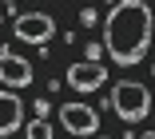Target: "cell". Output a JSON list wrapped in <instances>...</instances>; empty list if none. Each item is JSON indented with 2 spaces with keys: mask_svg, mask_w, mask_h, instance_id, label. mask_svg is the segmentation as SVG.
Wrapping results in <instances>:
<instances>
[{
  "mask_svg": "<svg viewBox=\"0 0 155 139\" xmlns=\"http://www.w3.org/2000/svg\"><path fill=\"white\" fill-rule=\"evenodd\" d=\"M139 139H155V131H143V135H139Z\"/></svg>",
  "mask_w": 155,
  "mask_h": 139,
  "instance_id": "cell-12",
  "label": "cell"
},
{
  "mask_svg": "<svg viewBox=\"0 0 155 139\" xmlns=\"http://www.w3.org/2000/svg\"><path fill=\"white\" fill-rule=\"evenodd\" d=\"M96 139H111V135H96Z\"/></svg>",
  "mask_w": 155,
  "mask_h": 139,
  "instance_id": "cell-13",
  "label": "cell"
},
{
  "mask_svg": "<svg viewBox=\"0 0 155 139\" xmlns=\"http://www.w3.org/2000/svg\"><path fill=\"white\" fill-rule=\"evenodd\" d=\"M4 4H16V0H4Z\"/></svg>",
  "mask_w": 155,
  "mask_h": 139,
  "instance_id": "cell-14",
  "label": "cell"
},
{
  "mask_svg": "<svg viewBox=\"0 0 155 139\" xmlns=\"http://www.w3.org/2000/svg\"><path fill=\"white\" fill-rule=\"evenodd\" d=\"M80 20H84V28H91V24H96L100 16H96V12H91V8H80Z\"/></svg>",
  "mask_w": 155,
  "mask_h": 139,
  "instance_id": "cell-10",
  "label": "cell"
},
{
  "mask_svg": "<svg viewBox=\"0 0 155 139\" xmlns=\"http://www.w3.org/2000/svg\"><path fill=\"white\" fill-rule=\"evenodd\" d=\"M48 111H52V103H48V99H36V115L48 119Z\"/></svg>",
  "mask_w": 155,
  "mask_h": 139,
  "instance_id": "cell-11",
  "label": "cell"
},
{
  "mask_svg": "<svg viewBox=\"0 0 155 139\" xmlns=\"http://www.w3.org/2000/svg\"><path fill=\"white\" fill-rule=\"evenodd\" d=\"M24 127V103L12 88H0V139H8Z\"/></svg>",
  "mask_w": 155,
  "mask_h": 139,
  "instance_id": "cell-7",
  "label": "cell"
},
{
  "mask_svg": "<svg viewBox=\"0 0 155 139\" xmlns=\"http://www.w3.org/2000/svg\"><path fill=\"white\" fill-rule=\"evenodd\" d=\"M107 108H111L123 123H139V119H147V111L155 108V99H151L147 84L119 80V84L111 88V95H107Z\"/></svg>",
  "mask_w": 155,
  "mask_h": 139,
  "instance_id": "cell-2",
  "label": "cell"
},
{
  "mask_svg": "<svg viewBox=\"0 0 155 139\" xmlns=\"http://www.w3.org/2000/svg\"><path fill=\"white\" fill-rule=\"evenodd\" d=\"M151 76H155V64H151Z\"/></svg>",
  "mask_w": 155,
  "mask_h": 139,
  "instance_id": "cell-15",
  "label": "cell"
},
{
  "mask_svg": "<svg viewBox=\"0 0 155 139\" xmlns=\"http://www.w3.org/2000/svg\"><path fill=\"white\" fill-rule=\"evenodd\" d=\"M24 131H28V139H52V123H48V119H40V115H36V119H28V123H24Z\"/></svg>",
  "mask_w": 155,
  "mask_h": 139,
  "instance_id": "cell-8",
  "label": "cell"
},
{
  "mask_svg": "<svg viewBox=\"0 0 155 139\" xmlns=\"http://www.w3.org/2000/svg\"><path fill=\"white\" fill-rule=\"evenodd\" d=\"M155 40V8L147 0H115L104 16V52L119 68H135Z\"/></svg>",
  "mask_w": 155,
  "mask_h": 139,
  "instance_id": "cell-1",
  "label": "cell"
},
{
  "mask_svg": "<svg viewBox=\"0 0 155 139\" xmlns=\"http://www.w3.org/2000/svg\"><path fill=\"white\" fill-rule=\"evenodd\" d=\"M60 123L68 135H96L100 131V111L91 103H64L60 108Z\"/></svg>",
  "mask_w": 155,
  "mask_h": 139,
  "instance_id": "cell-4",
  "label": "cell"
},
{
  "mask_svg": "<svg viewBox=\"0 0 155 139\" xmlns=\"http://www.w3.org/2000/svg\"><path fill=\"white\" fill-rule=\"evenodd\" d=\"M68 88L72 91H80V95H87V91H100L104 84H107V68L104 64H91V60H84V64H72L68 68Z\"/></svg>",
  "mask_w": 155,
  "mask_h": 139,
  "instance_id": "cell-5",
  "label": "cell"
},
{
  "mask_svg": "<svg viewBox=\"0 0 155 139\" xmlns=\"http://www.w3.org/2000/svg\"><path fill=\"white\" fill-rule=\"evenodd\" d=\"M12 32H16V40L44 48V44L56 36V24H52V16H48V12H24V16L12 24Z\"/></svg>",
  "mask_w": 155,
  "mask_h": 139,
  "instance_id": "cell-3",
  "label": "cell"
},
{
  "mask_svg": "<svg viewBox=\"0 0 155 139\" xmlns=\"http://www.w3.org/2000/svg\"><path fill=\"white\" fill-rule=\"evenodd\" d=\"M84 56H87L91 64H100V56H104V44H96V40H87V48H84Z\"/></svg>",
  "mask_w": 155,
  "mask_h": 139,
  "instance_id": "cell-9",
  "label": "cell"
},
{
  "mask_svg": "<svg viewBox=\"0 0 155 139\" xmlns=\"http://www.w3.org/2000/svg\"><path fill=\"white\" fill-rule=\"evenodd\" d=\"M0 84L4 88H28L32 84V64L20 60L12 48H0Z\"/></svg>",
  "mask_w": 155,
  "mask_h": 139,
  "instance_id": "cell-6",
  "label": "cell"
}]
</instances>
